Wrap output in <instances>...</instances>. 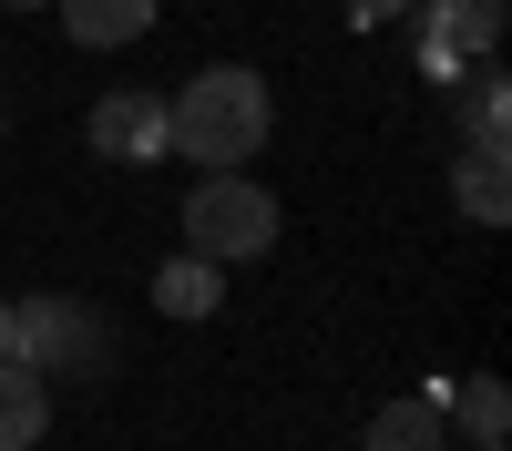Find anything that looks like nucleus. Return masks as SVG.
I'll use <instances>...</instances> for the list:
<instances>
[{"label":"nucleus","mask_w":512,"mask_h":451,"mask_svg":"<svg viewBox=\"0 0 512 451\" xmlns=\"http://www.w3.org/2000/svg\"><path fill=\"white\" fill-rule=\"evenodd\" d=\"M267 82H256L246 62H216V72H195L185 93H164V154H185L195 175H236V164L267 144Z\"/></svg>","instance_id":"1"},{"label":"nucleus","mask_w":512,"mask_h":451,"mask_svg":"<svg viewBox=\"0 0 512 451\" xmlns=\"http://www.w3.org/2000/svg\"><path fill=\"white\" fill-rule=\"evenodd\" d=\"M11 349L41 369V380H93V369H113V328L82 298H21L11 308Z\"/></svg>","instance_id":"2"},{"label":"nucleus","mask_w":512,"mask_h":451,"mask_svg":"<svg viewBox=\"0 0 512 451\" xmlns=\"http://www.w3.org/2000/svg\"><path fill=\"white\" fill-rule=\"evenodd\" d=\"M185 236H195V257H267L277 246V195L267 185H246V175H195L185 195Z\"/></svg>","instance_id":"3"},{"label":"nucleus","mask_w":512,"mask_h":451,"mask_svg":"<svg viewBox=\"0 0 512 451\" xmlns=\"http://www.w3.org/2000/svg\"><path fill=\"white\" fill-rule=\"evenodd\" d=\"M82 134H93L103 164H154L164 154V93H103Z\"/></svg>","instance_id":"4"},{"label":"nucleus","mask_w":512,"mask_h":451,"mask_svg":"<svg viewBox=\"0 0 512 451\" xmlns=\"http://www.w3.org/2000/svg\"><path fill=\"white\" fill-rule=\"evenodd\" d=\"M41 431H52V380L21 349H0V451H31Z\"/></svg>","instance_id":"5"},{"label":"nucleus","mask_w":512,"mask_h":451,"mask_svg":"<svg viewBox=\"0 0 512 451\" xmlns=\"http://www.w3.org/2000/svg\"><path fill=\"white\" fill-rule=\"evenodd\" d=\"M451 410L431 400V390H410V400H390V410H369V431H359V451H451Z\"/></svg>","instance_id":"6"},{"label":"nucleus","mask_w":512,"mask_h":451,"mask_svg":"<svg viewBox=\"0 0 512 451\" xmlns=\"http://www.w3.org/2000/svg\"><path fill=\"white\" fill-rule=\"evenodd\" d=\"M52 11H62V31L82 52H123V41L154 31V0H52Z\"/></svg>","instance_id":"7"},{"label":"nucleus","mask_w":512,"mask_h":451,"mask_svg":"<svg viewBox=\"0 0 512 451\" xmlns=\"http://www.w3.org/2000/svg\"><path fill=\"white\" fill-rule=\"evenodd\" d=\"M502 41V0H431V62L451 72L461 52H492Z\"/></svg>","instance_id":"8"},{"label":"nucleus","mask_w":512,"mask_h":451,"mask_svg":"<svg viewBox=\"0 0 512 451\" xmlns=\"http://www.w3.org/2000/svg\"><path fill=\"white\" fill-rule=\"evenodd\" d=\"M154 308H164V318H216V308H226V267H216V257H175V267L154 277Z\"/></svg>","instance_id":"9"},{"label":"nucleus","mask_w":512,"mask_h":451,"mask_svg":"<svg viewBox=\"0 0 512 451\" xmlns=\"http://www.w3.org/2000/svg\"><path fill=\"white\" fill-rule=\"evenodd\" d=\"M451 185H461V216H472V226H502L512 216V164H502V144H472Z\"/></svg>","instance_id":"10"},{"label":"nucleus","mask_w":512,"mask_h":451,"mask_svg":"<svg viewBox=\"0 0 512 451\" xmlns=\"http://www.w3.org/2000/svg\"><path fill=\"white\" fill-rule=\"evenodd\" d=\"M441 410H461V431H472V441H502V431H512V400H502L492 369H482V380H461V390H441Z\"/></svg>","instance_id":"11"},{"label":"nucleus","mask_w":512,"mask_h":451,"mask_svg":"<svg viewBox=\"0 0 512 451\" xmlns=\"http://www.w3.org/2000/svg\"><path fill=\"white\" fill-rule=\"evenodd\" d=\"M461 113H472V144H502V134H512V93H502V72H492V62L472 72V93H461Z\"/></svg>","instance_id":"12"},{"label":"nucleus","mask_w":512,"mask_h":451,"mask_svg":"<svg viewBox=\"0 0 512 451\" xmlns=\"http://www.w3.org/2000/svg\"><path fill=\"white\" fill-rule=\"evenodd\" d=\"M400 11H410V0H349V21H359V31H369V21H400Z\"/></svg>","instance_id":"13"},{"label":"nucleus","mask_w":512,"mask_h":451,"mask_svg":"<svg viewBox=\"0 0 512 451\" xmlns=\"http://www.w3.org/2000/svg\"><path fill=\"white\" fill-rule=\"evenodd\" d=\"M0 349H11V298H0Z\"/></svg>","instance_id":"14"},{"label":"nucleus","mask_w":512,"mask_h":451,"mask_svg":"<svg viewBox=\"0 0 512 451\" xmlns=\"http://www.w3.org/2000/svg\"><path fill=\"white\" fill-rule=\"evenodd\" d=\"M11 11H41V0H11Z\"/></svg>","instance_id":"15"},{"label":"nucleus","mask_w":512,"mask_h":451,"mask_svg":"<svg viewBox=\"0 0 512 451\" xmlns=\"http://www.w3.org/2000/svg\"><path fill=\"white\" fill-rule=\"evenodd\" d=\"M472 451H502V441H472Z\"/></svg>","instance_id":"16"}]
</instances>
